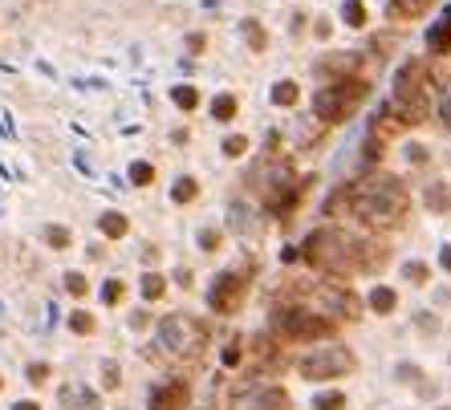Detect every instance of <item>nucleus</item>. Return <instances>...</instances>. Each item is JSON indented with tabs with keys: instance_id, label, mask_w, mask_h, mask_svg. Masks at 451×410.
Returning a JSON list of instances; mask_svg holds the SVG:
<instances>
[{
	"instance_id": "nucleus-44",
	"label": "nucleus",
	"mask_w": 451,
	"mask_h": 410,
	"mask_svg": "<svg viewBox=\"0 0 451 410\" xmlns=\"http://www.w3.org/2000/svg\"><path fill=\"white\" fill-rule=\"evenodd\" d=\"M0 386H4V382H0Z\"/></svg>"
},
{
	"instance_id": "nucleus-39",
	"label": "nucleus",
	"mask_w": 451,
	"mask_h": 410,
	"mask_svg": "<svg viewBox=\"0 0 451 410\" xmlns=\"http://www.w3.org/2000/svg\"><path fill=\"white\" fill-rule=\"evenodd\" d=\"M248 37H252V45H256V49L265 45V33L256 29V21H248Z\"/></svg>"
},
{
	"instance_id": "nucleus-33",
	"label": "nucleus",
	"mask_w": 451,
	"mask_h": 410,
	"mask_svg": "<svg viewBox=\"0 0 451 410\" xmlns=\"http://www.w3.org/2000/svg\"><path fill=\"white\" fill-rule=\"evenodd\" d=\"M199 248H204V252H216V248H220V231L204 228L199 231Z\"/></svg>"
},
{
	"instance_id": "nucleus-15",
	"label": "nucleus",
	"mask_w": 451,
	"mask_h": 410,
	"mask_svg": "<svg viewBox=\"0 0 451 410\" xmlns=\"http://www.w3.org/2000/svg\"><path fill=\"white\" fill-rule=\"evenodd\" d=\"M395 305H399V297H395V288H382V284H378V288L370 293V309H374V313H390Z\"/></svg>"
},
{
	"instance_id": "nucleus-27",
	"label": "nucleus",
	"mask_w": 451,
	"mask_h": 410,
	"mask_svg": "<svg viewBox=\"0 0 451 410\" xmlns=\"http://www.w3.org/2000/svg\"><path fill=\"white\" fill-rule=\"evenodd\" d=\"M151 179H155V167H151V163H135V167H131V183L142 187V183H151Z\"/></svg>"
},
{
	"instance_id": "nucleus-3",
	"label": "nucleus",
	"mask_w": 451,
	"mask_h": 410,
	"mask_svg": "<svg viewBox=\"0 0 451 410\" xmlns=\"http://www.w3.org/2000/svg\"><path fill=\"white\" fill-rule=\"evenodd\" d=\"M362 102H366V82L362 78H346V82H333V86L314 93V114L321 122H346Z\"/></svg>"
},
{
	"instance_id": "nucleus-43",
	"label": "nucleus",
	"mask_w": 451,
	"mask_h": 410,
	"mask_svg": "<svg viewBox=\"0 0 451 410\" xmlns=\"http://www.w3.org/2000/svg\"><path fill=\"white\" fill-rule=\"evenodd\" d=\"M435 410H451V407H435Z\"/></svg>"
},
{
	"instance_id": "nucleus-42",
	"label": "nucleus",
	"mask_w": 451,
	"mask_h": 410,
	"mask_svg": "<svg viewBox=\"0 0 451 410\" xmlns=\"http://www.w3.org/2000/svg\"><path fill=\"white\" fill-rule=\"evenodd\" d=\"M12 410H41V407H37V402H16Z\"/></svg>"
},
{
	"instance_id": "nucleus-21",
	"label": "nucleus",
	"mask_w": 451,
	"mask_h": 410,
	"mask_svg": "<svg viewBox=\"0 0 451 410\" xmlns=\"http://www.w3.org/2000/svg\"><path fill=\"white\" fill-rule=\"evenodd\" d=\"M342 16H346L350 29H362V25H366V8H362V0H346V4H342Z\"/></svg>"
},
{
	"instance_id": "nucleus-20",
	"label": "nucleus",
	"mask_w": 451,
	"mask_h": 410,
	"mask_svg": "<svg viewBox=\"0 0 451 410\" xmlns=\"http://www.w3.org/2000/svg\"><path fill=\"white\" fill-rule=\"evenodd\" d=\"M65 402L78 410H98V394L94 390H65Z\"/></svg>"
},
{
	"instance_id": "nucleus-2",
	"label": "nucleus",
	"mask_w": 451,
	"mask_h": 410,
	"mask_svg": "<svg viewBox=\"0 0 451 410\" xmlns=\"http://www.w3.org/2000/svg\"><path fill=\"white\" fill-rule=\"evenodd\" d=\"M358 252H366V244L350 240L346 231H338V228H317L305 240V260L317 264V269H329V273H346V269L366 264Z\"/></svg>"
},
{
	"instance_id": "nucleus-16",
	"label": "nucleus",
	"mask_w": 451,
	"mask_h": 410,
	"mask_svg": "<svg viewBox=\"0 0 451 410\" xmlns=\"http://www.w3.org/2000/svg\"><path fill=\"white\" fill-rule=\"evenodd\" d=\"M195 195H199V183L191 179V175H179V179H175V191H171V199H175V203H191Z\"/></svg>"
},
{
	"instance_id": "nucleus-9",
	"label": "nucleus",
	"mask_w": 451,
	"mask_h": 410,
	"mask_svg": "<svg viewBox=\"0 0 451 410\" xmlns=\"http://www.w3.org/2000/svg\"><path fill=\"white\" fill-rule=\"evenodd\" d=\"M240 301H244V280L236 273H224L212 284V293H208V305H212L216 313H236Z\"/></svg>"
},
{
	"instance_id": "nucleus-17",
	"label": "nucleus",
	"mask_w": 451,
	"mask_h": 410,
	"mask_svg": "<svg viewBox=\"0 0 451 410\" xmlns=\"http://www.w3.org/2000/svg\"><path fill=\"white\" fill-rule=\"evenodd\" d=\"M427 207H431V212L451 207V191L443 187V183H431V187H427Z\"/></svg>"
},
{
	"instance_id": "nucleus-30",
	"label": "nucleus",
	"mask_w": 451,
	"mask_h": 410,
	"mask_svg": "<svg viewBox=\"0 0 451 410\" xmlns=\"http://www.w3.org/2000/svg\"><path fill=\"white\" fill-rule=\"evenodd\" d=\"M118 382H122V374H118V365H114V362H106V365H102V386H106V390H114Z\"/></svg>"
},
{
	"instance_id": "nucleus-26",
	"label": "nucleus",
	"mask_w": 451,
	"mask_h": 410,
	"mask_svg": "<svg viewBox=\"0 0 451 410\" xmlns=\"http://www.w3.org/2000/svg\"><path fill=\"white\" fill-rule=\"evenodd\" d=\"M69 329L74 333H94V317L86 309H78V313H69Z\"/></svg>"
},
{
	"instance_id": "nucleus-41",
	"label": "nucleus",
	"mask_w": 451,
	"mask_h": 410,
	"mask_svg": "<svg viewBox=\"0 0 451 410\" xmlns=\"http://www.w3.org/2000/svg\"><path fill=\"white\" fill-rule=\"evenodd\" d=\"M439 264L451 273V244H443V252H439Z\"/></svg>"
},
{
	"instance_id": "nucleus-23",
	"label": "nucleus",
	"mask_w": 451,
	"mask_h": 410,
	"mask_svg": "<svg viewBox=\"0 0 451 410\" xmlns=\"http://www.w3.org/2000/svg\"><path fill=\"white\" fill-rule=\"evenodd\" d=\"M427 4H431V0H390V12H395V16H419Z\"/></svg>"
},
{
	"instance_id": "nucleus-25",
	"label": "nucleus",
	"mask_w": 451,
	"mask_h": 410,
	"mask_svg": "<svg viewBox=\"0 0 451 410\" xmlns=\"http://www.w3.org/2000/svg\"><path fill=\"white\" fill-rule=\"evenodd\" d=\"M171 98H175V106H183V110H195V106H199V93L191 90V86H175Z\"/></svg>"
},
{
	"instance_id": "nucleus-31",
	"label": "nucleus",
	"mask_w": 451,
	"mask_h": 410,
	"mask_svg": "<svg viewBox=\"0 0 451 410\" xmlns=\"http://www.w3.org/2000/svg\"><path fill=\"white\" fill-rule=\"evenodd\" d=\"M65 288H69L74 297H86V276L82 273H65Z\"/></svg>"
},
{
	"instance_id": "nucleus-13",
	"label": "nucleus",
	"mask_w": 451,
	"mask_h": 410,
	"mask_svg": "<svg viewBox=\"0 0 451 410\" xmlns=\"http://www.w3.org/2000/svg\"><path fill=\"white\" fill-rule=\"evenodd\" d=\"M451 45V4H448V12H443V21L427 33V49L431 53H439V49H448Z\"/></svg>"
},
{
	"instance_id": "nucleus-40",
	"label": "nucleus",
	"mask_w": 451,
	"mask_h": 410,
	"mask_svg": "<svg viewBox=\"0 0 451 410\" xmlns=\"http://www.w3.org/2000/svg\"><path fill=\"white\" fill-rule=\"evenodd\" d=\"M224 365H240V345H228L224 350Z\"/></svg>"
},
{
	"instance_id": "nucleus-32",
	"label": "nucleus",
	"mask_w": 451,
	"mask_h": 410,
	"mask_svg": "<svg viewBox=\"0 0 451 410\" xmlns=\"http://www.w3.org/2000/svg\"><path fill=\"white\" fill-rule=\"evenodd\" d=\"M244 150H248V138H244V135H232L224 142V155H232V159H236V155H244Z\"/></svg>"
},
{
	"instance_id": "nucleus-37",
	"label": "nucleus",
	"mask_w": 451,
	"mask_h": 410,
	"mask_svg": "<svg viewBox=\"0 0 451 410\" xmlns=\"http://www.w3.org/2000/svg\"><path fill=\"white\" fill-rule=\"evenodd\" d=\"M439 122H443V126L451 130V90L443 93V102H439Z\"/></svg>"
},
{
	"instance_id": "nucleus-36",
	"label": "nucleus",
	"mask_w": 451,
	"mask_h": 410,
	"mask_svg": "<svg viewBox=\"0 0 451 410\" xmlns=\"http://www.w3.org/2000/svg\"><path fill=\"white\" fill-rule=\"evenodd\" d=\"M45 378H49V365H41V362H37V365H29V382H33V386H41Z\"/></svg>"
},
{
	"instance_id": "nucleus-8",
	"label": "nucleus",
	"mask_w": 451,
	"mask_h": 410,
	"mask_svg": "<svg viewBox=\"0 0 451 410\" xmlns=\"http://www.w3.org/2000/svg\"><path fill=\"white\" fill-rule=\"evenodd\" d=\"M232 410H289V394L280 386H244L232 394Z\"/></svg>"
},
{
	"instance_id": "nucleus-6",
	"label": "nucleus",
	"mask_w": 451,
	"mask_h": 410,
	"mask_svg": "<svg viewBox=\"0 0 451 410\" xmlns=\"http://www.w3.org/2000/svg\"><path fill=\"white\" fill-rule=\"evenodd\" d=\"M301 378H309V382H325V378H338V374H350L354 369V354L350 350H314L309 358H301Z\"/></svg>"
},
{
	"instance_id": "nucleus-29",
	"label": "nucleus",
	"mask_w": 451,
	"mask_h": 410,
	"mask_svg": "<svg viewBox=\"0 0 451 410\" xmlns=\"http://www.w3.org/2000/svg\"><path fill=\"white\" fill-rule=\"evenodd\" d=\"M403 276L406 280H415V284H427V264H419V260H410L403 269Z\"/></svg>"
},
{
	"instance_id": "nucleus-1",
	"label": "nucleus",
	"mask_w": 451,
	"mask_h": 410,
	"mask_svg": "<svg viewBox=\"0 0 451 410\" xmlns=\"http://www.w3.org/2000/svg\"><path fill=\"white\" fill-rule=\"evenodd\" d=\"M350 212L366 220V224H378V228H395L406 216V191L395 175H374V179H362L350 191Z\"/></svg>"
},
{
	"instance_id": "nucleus-19",
	"label": "nucleus",
	"mask_w": 451,
	"mask_h": 410,
	"mask_svg": "<svg viewBox=\"0 0 451 410\" xmlns=\"http://www.w3.org/2000/svg\"><path fill=\"white\" fill-rule=\"evenodd\" d=\"M212 118H220V122H232V118H236V98H232V93H220V98L212 102Z\"/></svg>"
},
{
	"instance_id": "nucleus-35",
	"label": "nucleus",
	"mask_w": 451,
	"mask_h": 410,
	"mask_svg": "<svg viewBox=\"0 0 451 410\" xmlns=\"http://www.w3.org/2000/svg\"><path fill=\"white\" fill-rule=\"evenodd\" d=\"M395 374H399L403 382H423V369H419V365H399Z\"/></svg>"
},
{
	"instance_id": "nucleus-12",
	"label": "nucleus",
	"mask_w": 451,
	"mask_h": 410,
	"mask_svg": "<svg viewBox=\"0 0 451 410\" xmlns=\"http://www.w3.org/2000/svg\"><path fill=\"white\" fill-rule=\"evenodd\" d=\"M228 224H232V231H236L240 240H248V236H256V231H261L256 212H252L248 203H232V207H228Z\"/></svg>"
},
{
	"instance_id": "nucleus-18",
	"label": "nucleus",
	"mask_w": 451,
	"mask_h": 410,
	"mask_svg": "<svg viewBox=\"0 0 451 410\" xmlns=\"http://www.w3.org/2000/svg\"><path fill=\"white\" fill-rule=\"evenodd\" d=\"M297 98H301L297 82H276V86H272V102H276V106H293Z\"/></svg>"
},
{
	"instance_id": "nucleus-24",
	"label": "nucleus",
	"mask_w": 451,
	"mask_h": 410,
	"mask_svg": "<svg viewBox=\"0 0 451 410\" xmlns=\"http://www.w3.org/2000/svg\"><path fill=\"white\" fill-rule=\"evenodd\" d=\"M342 407H346V394H338V390H325V394L314 398V410H342Z\"/></svg>"
},
{
	"instance_id": "nucleus-28",
	"label": "nucleus",
	"mask_w": 451,
	"mask_h": 410,
	"mask_svg": "<svg viewBox=\"0 0 451 410\" xmlns=\"http://www.w3.org/2000/svg\"><path fill=\"white\" fill-rule=\"evenodd\" d=\"M102 301H106V305H118V301H122V280H106Z\"/></svg>"
},
{
	"instance_id": "nucleus-10",
	"label": "nucleus",
	"mask_w": 451,
	"mask_h": 410,
	"mask_svg": "<svg viewBox=\"0 0 451 410\" xmlns=\"http://www.w3.org/2000/svg\"><path fill=\"white\" fill-rule=\"evenodd\" d=\"M321 301L338 313V317H358V297L346 284H321Z\"/></svg>"
},
{
	"instance_id": "nucleus-38",
	"label": "nucleus",
	"mask_w": 451,
	"mask_h": 410,
	"mask_svg": "<svg viewBox=\"0 0 451 410\" xmlns=\"http://www.w3.org/2000/svg\"><path fill=\"white\" fill-rule=\"evenodd\" d=\"M406 159H410V163H427V150H423V146H406Z\"/></svg>"
},
{
	"instance_id": "nucleus-5",
	"label": "nucleus",
	"mask_w": 451,
	"mask_h": 410,
	"mask_svg": "<svg viewBox=\"0 0 451 410\" xmlns=\"http://www.w3.org/2000/svg\"><path fill=\"white\" fill-rule=\"evenodd\" d=\"M272 329L289 341H314V337H329L333 333V321L314 317L309 309H276L272 313Z\"/></svg>"
},
{
	"instance_id": "nucleus-4",
	"label": "nucleus",
	"mask_w": 451,
	"mask_h": 410,
	"mask_svg": "<svg viewBox=\"0 0 451 410\" xmlns=\"http://www.w3.org/2000/svg\"><path fill=\"white\" fill-rule=\"evenodd\" d=\"M390 110H395L403 122H423V118H427V82H423V65H419V61H410V65L399 69Z\"/></svg>"
},
{
	"instance_id": "nucleus-7",
	"label": "nucleus",
	"mask_w": 451,
	"mask_h": 410,
	"mask_svg": "<svg viewBox=\"0 0 451 410\" xmlns=\"http://www.w3.org/2000/svg\"><path fill=\"white\" fill-rule=\"evenodd\" d=\"M199 337H204V329L191 317H183V313H171V317H163V325H159V345L171 350V354H191L199 345Z\"/></svg>"
},
{
	"instance_id": "nucleus-34",
	"label": "nucleus",
	"mask_w": 451,
	"mask_h": 410,
	"mask_svg": "<svg viewBox=\"0 0 451 410\" xmlns=\"http://www.w3.org/2000/svg\"><path fill=\"white\" fill-rule=\"evenodd\" d=\"M45 240L53 244V248H65V244H69V231H65V228H49Z\"/></svg>"
},
{
	"instance_id": "nucleus-11",
	"label": "nucleus",
	"mask_w": 451,
	"mask_h": 410,
	"mask_svg": "<svg viewBox=\"0 0 451 410\" xmlns=\"http://www.w3.org/2000/svg\"><path fill=\"white\" fill-rule=\"evenodd\" d=\"M187 402V386L183 382H163L151 390V410H179Z\"/></svg>"
},
{
	"instance_id": "nucleus-14",
	"label": "nucleus",
	"mask_w": 451,
	"mask_h": 410,
	"mask_svg": "<svg viewBox=\"0 0 451 410\" xmlns=\"http://www.w3.org/2000/svg\"><path fill=\"white\" fill-rule=\"evenodd\" d=\"M98 228H102V236H110V240H118V236H126V216L122 212H106L102 220H98Z\"/></svg>"
},
{
	"instance_id": "nucleus-22",
	"label": "nucleus",
	"mask_w": 451,
	"mask_h": 410,
	"mask_svg": "<svg viewBox=\"0 0 451 410\" xmlns=\"http://www.w3.org/2000/svg\"><path fill=\"white\" fill-rule=\"evenodd\" d=\"M163 288H167V280H163L159 273L142 276V297H146V301H159V297H163Z\"/></svg>"
}]
</instances>
